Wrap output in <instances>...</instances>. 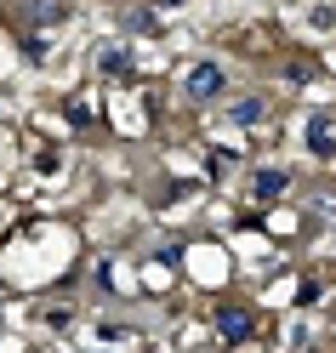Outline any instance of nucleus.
Returning a JSON list of instances; mask_svg holds the SVG:
<instances>
[{
	"mask_svg": "<svg viewBox=\"0 0 336 353\" xmlns=\"http://www.w3.org/2000/svg\"><path fill=\"white\" fill-rule=\"evenodd\" d=\"M217 325H222V330H228V336H245V314H239V307H228V314H222Z\"/></svg>",
	"mask_w": 336,
	"mask_h": 353,
	"instance_id": "f03ea898",
	"label": "nucleus"
},
{
	"mask_svg": "<svg viewBox=\"0 0 336 353\" xmlns=\"http://www.w3.org/2000/svg\"><path fill=\"white\" fill-rule=\"evenodd\" d=\"M188 92H194V97H211V92H222V74H217V69H199Z\"/></svg>",
	"mask_w": 336,
	"mask_h": 353,
	"instance_id": "f257e3e1",
	"label": "nucleus"
}]
</instances>
